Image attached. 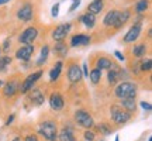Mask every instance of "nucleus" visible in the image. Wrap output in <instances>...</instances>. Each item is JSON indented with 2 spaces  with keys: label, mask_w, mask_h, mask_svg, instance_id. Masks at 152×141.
<instances>
[{
  "label": "nucleus",
  "mask_w": 152,
  "mask_h": 141,
  "mask_svg": "<svg viewBox=\"0 0 152 141\" xmlns=\"http://www.w3.org/2000/svg\"><path fill=\"white\" fill-rule=\"evenodd\" d=\"M14 17L21 24L33 23L37 17V7L33 0H20L14 10Z\"/></svg>",
  "instance_id": "nucleus-1"
},
{
  "label": "nucleus",
  "mask_w": 152,
  "mask_h": 141,
  "mask_svg": "<svg viewBox=\"0 0 152 141\" xmlns=\"http://www.w3.org/2000/svg\"><path fill=\"white\" fill-rule=\"evenodd\" d=\"M59 126L55 119H42L37 124V134L42 137L44 141H58Z\"/></svg>",
  "instance_id": "nucleus-2"
},
{
  "label": "nucleus",
  "mask_w": 152,
  "mask_h": 141,
  "mask_svg": "<svg viewBox=\"0 0 152 141\" xmlns=\"http://www.w3.org/2000/svg\"><path fill=\"white\" fill-rule=\"evenodd\" d=\"M138 96V83L134 81H120L115 86H113V98L117 100L130 99Z\"/></svg>",
  "instance_id": "nucleus-3"
},
{
  "label": "nucleus",
  "mask_w": 152,
  "mask_h": 141,
  "mask_svg": "<svg viewBox=\"0 0 152 141\" xmlns=\"http://www.w3.org/2000/svg\"><path fill=\"white\" fill-rule=\"evenodd\" d=\"M144 20H145V17L135 16L132 24H131L130 28L127 30V33L121 38V43L124 44V45H132L137 41H140L141 34H142V27H144Z\"/></svg>",
  "instance_id": "nucleus-4"
},
{
  "label": "nucleus",
  "mask_w": 152,
  "mask_h": 141,
  "mask_svg": "<svg viewBox=\"0 0 152 141\" xmlns=\"http://www.w3.org/2000/svg\"><path fill=\"white\" fill-rule=\"evenodd\" d=\"M66 79L72 86H77L82 83L83 75H82V69L79 65V59L72 58V59L66 61Z\"/></svg>",
  "instance_id": "nucleus-5"
},
{
  "label": "nucleus",
  "mask_w": 152,
  "mask_h": 141,
  "mask_svg": "<svg viewBox=\"0 0 152 141\" xmlns=\"http://www.w3.org/2000/svg\"><path fill=\"white\" fill-rule=\"evenodd\" d=\"M109 116L111 123L115 126H125L132 120V114L125 112L118 106V103H111L109 107Z\"/></svg>",
  "instance_id": "nucleus-6"
},
{
  "label": "nucleus",
  "mask_w": 152,
  "mask_h": 141,
  "mask_svg": "<svg viewBox=\"0 0 152 141\" xmlns=\"http://www.w3.org/2000/svg\"><path fill=\"white\" fill-rule=\"evenodd\" d=\"M73 121L76 126H79L83 130H90V129H94L96 126L92 113L86 109H76L73 112Z\"/></svg>",
  "instance_id": "nucleus-7"
},
{
  "label": "nucleus",
  "mask_w": 152,
  "mask_h": 141,
  "mask_svg": "<svg viewBox=\"0 0 152 141\" xmlns=\"http://www.w3.org/2000/svg\"><path fill=\"white\" fill-rule=\"evenodd\" d=\"M20 82H21V78L18 75H13L10 76L7 81H4V85H3V89H1V96L6 99V100H11L14 99L18 93V89H20Z\"/></svg>",
  "instance_id": "nucleus-8"
},
{
  "label": "nucleus",
  "mask_w": 152,
  "mask_h": 141,
  "mask_svg": "<svg viewBox=\"0 0 152 141\" xmlns=\"http://www.w3.org/2000/svg\"><path fill=\"white\" fill-rule=\"evenodd\" d=\"M72 28H73V23H72V21L56 24V26L51 30V33H49V38L52 40V43L66 41V38L71 35Z\"/></svg>",
  "instance_id": "nucleus-9"
},
{
  "label": "nucleus",
  "mask_w": 152,
  "mask_h": 141,
  "mask_svg": "<svg viewBox=\"0 0 152 141\" xmlns=\"http://www.w3.org/2000/svg\"><path fill=\"white\" fill-rule=\"evenodd\" d=\"M42 75H44L42 68H39V69H37V70H33L31 73H28V75L26 76L24 79H21V82H20V89H18V93H20V95H26L28 90H31L38 82L41 81Z\"/></svg>",
  "instance_id": "nucleus-10"
},
{
  "label": "nucleus",
  "mask_w": 152,
  "mask_h": 141,
  "mask_svg": "<svg viewBox=\"0 0 152 141\" xmlns=\"http://www.w3.org/2000/svg\"><path fill=\"white\" fill-rule=\"evenodd\" d=\"M118 10L117 7H111L104 13L103 18H102V27L100 30L103 31L106 35H113V28L114 24H115V20H117V16H118Z\"/></svg>",
  "instance_id": "nucleus-11"
},
{
  "label": "nucleus",
  "mask_w": 152,
  "mask_h": 141,
  "mask_svg": "<svg viewBox=\"0 0 152 141\" xmlns=\"http://www.w3.org/2000/svg\"><path fill=\"white\" fill-rule=\"evenodd\" d=\"M38 38H39V28L35 24H31V26L23 28L18 33L17 41H18V44H35Z\"/></svg>",
  "instance_id": "nucleus-12"
},
{
  "label": "nucleus",
  "mask_w": 152,
  "mask_h": 141,
  "mask_svg": "<svg viewBox=\"0 0 152 141\" xmlns=\"http://www.w3.org/2000/svg\"><path fill=\"white\" fill-rule=\"evenodd\" d=\"M90 65L93 68H97L100 70H109L114 64V58H111L109 54H104V52H96L92 55L90 58Z\"/></svg>",
  "instance_id": "nucleus-13"
},
{
  "label": "nucleus",
  "mask_w": 152,
  "mask_h": 141,
  "mask_svg": "<svg viewBox=\"0 0 152 141\" xmlns=\"http://www.w3.org/2000/svg\"><path fill=\"white\" fill-rule=\"evenodd\" d=\"M151 52L149 49V43L147 41H137L135 44H132L130 48L127 49L128 54V59H141L144 57H147V54Z\"/></svg>",
  "instance_id": "nucleus-14"
},
{
  "label": "nucleus",
  "mask_w": 152,
  "mask_h": 141,
  "mask_svg": "<svg viewBox=\"0 0 152 141\" xmlns=\"http://www.w3.org/2000/svg\"><path fill=\"white\" fill-rule=\"evenodd\" d=\"M35 54V44H20L14 51V58L20 62H30Z\"/></svg>",
  "instance_id": "nucleus-15"
},
{
  "label": "nucleus",
  "mask_w": 152,
  "mask_h": 141,
  "mask_svg": "<svg viewBox=\"0 0 152 141\" xmlns=\"http://www.w3.org/2000/svg\"><path fill=\"white\" fill-rule=\"evenodd\" d=\"M93 43V35L89 33H75L69 35V48H80V47H89Z\"/></svg>",
  "instance_id": "nucleus-16"
},
{
  "label": "nucleus",
  "mask_w": 152,
  "mask_h": 141,
  "mask_svg": "<svg viewBox=\"0 0 152 141\" xmlns=\"http://www.w3.org/2000/svg\"><path fill=\"white\" fill-rule=\"evenodd\" d=\"M132 16L134 14H132V9L131 7H123V9H120L118 16H117V20H115V24H114V28H113V34L118 33L121 28L125 27L131 21Z\"/></svg>",
  "instance_id": "nucleus-17"
},
{
  "label": "nucleus",
  "mask_w": 152,
  "mask_h": 141,
  "mask_svg": "<svg viewBox=\"0 0 152 141\" xmlns=\"http://www.w3.org/2000/svg\"><path fill=\"white\" fill-rule=\"evenodd\" d=\"M24 96H26L28 103L31 104V106H34V107H38V106L45 103V92L39 86H34Z\"/></svg>",
  "instance_id": "nucleus-18"
},
{
  "label": "nucleus",
  "mask_w": 152,
  "mask_h": 141,
  "mask_svg": "<svg viewBox=\"0 0 152 141\" xmlns=\"http://www.w3.org/2000/svg\"><path fill=\"white\" fill-rule=\"evenodd\" d=\"M48 104L52 112H62L66 106V102L59 90H52L48 96Z\"/></svg>",
  "instance_id": "nucleus-19"
},
{
  "label": "nucleus",
  "mask_w": 152,
  "mask_h": 141,
  "mask_svg": "<svg viewBox=\"0 0 152 141\" xmlns=\"http://www.w3.org/2000/svg\"><path fill=\"white\" fill-rule=\"evenodd\" d=\"M69 45L66 41H59V43H54L51 45V51H52V54L56 59H61L64 61L66 59V57L69 54Z\"/></svg>",
  "instance_id": "nucleus-20"
},
{
  "label": "nucleus",
  "mask_w": 152,
  "mask_h": 141,
  "mask_svg": "<svg viewBox=\"0 0 152 141\" xmlns=\"http://www.w3.org/2000/svg\"><path fill=\"white\" fill-rule=\"evenodd\" d=\"M76 23H80L86 30L92 31V30L96 28V24H97V16H94V14H92V13L85 11L83 14H80V16L76 18Z\"/></svg>",
  "instance_id": "nucleus-21"
},
{
  "label": "nucleus",
  "mask_w": 152,
  "mask_h": 141,
  "mask_svg": "<svg viewBox=\"0 0 152 141\" xmlns=\"http://www.w3.org/2000/svg\"><path fill=\"white\" fill-rule=\"evenodd\" d=\"M131 9H132V14L134 16L145 17L151 10V0H137Z\"/></svg>",
  "instance_id": "nucleus-22"
},
{
  "label": "nucleus",
  "mask_w": 152,
  "mask_h": 141,
  "mask_svg": "<svg viewBox=\"0 0 152 141\" xmlns=\"http://www.w3.org/2000/svg\"><path fill=\"white\" fill-rule=\"evenodd\" d=\"M62 70H64V61L58 59L56 62H54V65L51 66L48 70L49 83H55V82L59 81L61 75H62Z\"/></svg>",
  "instance_id": "nucleus-23"
},
{
  "label": "nucleus",
  "mask_w": 152,
  "mask_h": 141,
  "mask_svg": "<svg viewBox=\"0 0 152 141\" xmlns=\"http://www.w3.org/2000/svg\"><path fill=\"white\" fill-rule=\"evenodd\" d=\"M118 106L123 109V110L128 112L130 114H135L137 113V109H138V103H137V99L135 98L121 99V100H118Z\"/></svg>",
  "instance_id": "nucleus-24"
},
{
  "label": "nucleus",
  "mask_w": 152,
  "mask_h": 141,
  "mask_svg": "<svg viewBox=\"0 0 152 141\" xmlns=\"http://www.w3.org/2000/svg\"><path fill=\"white\" fill-rule=\"evenodd\" d=\"M104 7H106V0H92L86 7L87 13H92L94 16H99L104 11Z\"/></svg>",
  "instance_id": "nucleus-25"
},
{
  "label": "nucleus",
  "mask_w": 152,
  "mask_h": 141,
  "mask_svg": "<svg viewBox=\"0 0 152 141\" xmlns=\"http://www.w3.org/2000/svg\"><path fill=\"white\" fill-rule=\"evenodd\" d=\"M49 52H51V45L48 43H44L41 45V54H39V58H38L35 62H34V65L35 66H39V68H42L47 62H48V58H49Z\"/></svg>",
  "instance_id": "nucleus-26"
},
{
  "label": "nucleus",
  "mask_w": 152,
  "mask_h": 141,
  "mask_svg": "<svg viewBox=\"0 0 152 141\" xmlns=\"http://www.w3.org/2000/svg\"><path fill=\"white\" fill-rule=\"evenodd\" d=\"M58 141H76V134L71 126H64L58 133Z\"/></svg>",
  "instance_id": "nucleus-27"
},
{
  "label": "nucleus",
  "mask_w": 152,
  "mask_h": 141,
  "mask_svg": "<svg viewBox=\"0 0 152 141\" xmlns=\"http://www.w3.org/2000/svg\"><path fill=\"white\" fill-rule=\"evenodd\" d=\"M140 72H141V76L151 75V72H152L151 57H144V58H141V61H140Z\"/></svg>",
  "instance_id": "nucleus-28"
},
{
  "label": "nucleus",
  "mask_w": 152,
  "mask_h": 141,
  "mask_svg": "<svg viewBox=\"0 0 152 141\" xmlns=\"http://www.w3.org/2000/svg\"><path fill=\"white\" fill-rule=\"evenodd\" d=\"M90 83L93 86H97L102 83V79H103V70L97 69V68H92L90 72H89V78H87Z\"/></svg>",
  "instance_id": "nucleus-29"
},
{
  "label": "nucleus",
  "mask_w": 152,
  "mask_h": 141,
  "mask_svg": "<svg viewBox=\"0 0 152 141\" xmlns=\"http://www.w3.org/2000/svg\"><path fill=\"white\" fill-rule=\"evenodd\" d=\"M96 127V133H100L102 136H110L111 133L114 131V129L111 127V124L110 123H107V121H102V123H99L97 126H94Z\"/></svg>",
  "instance_id": "nucleus-30"
},
{
  "label": "nucleus",
  "mask_w": 152,
  "mask_h": 141,
  "mask_svg": "<svg viewBox=\"0 0 152 141\" xmlns=\"http://www.w3.org/2000/svg\"><path fill=\"white\" fill-rule=\"evenodd\" d=\"M13 64V57L9 54H4L0 57V73L7 72V68Z\"/></svg>",
  "instance_id": "nucleus-31"
},
{
  "label": "nucleus",
  "mask_w": 152,
  "mask_h": 141,
  "mask_svg": "<svg viewBox=\"0 0 152 141\" xmlns=\"http://www.w3.org/2000/svg\"><path fill=\"white\" fill-rule=\"evenodd\" d=\"M83 140L85 141H96V138H97V133L93 130V129H90V130H83Z\"/></svg>",
  "instance_id": "nucleus-32"
},
{
  "label": "nucleus",
  "mask_w": 152,
  "mask_h": 141,
  "mask_svg": "<svg viewBox=\"0 0 152 141\" xmlns=\"http://www.w3.org/2000/svg\"><path fill=\"white\" fill-rule=\"evenodd\" d=\"M0 47H1V52H4V54L10 52V49H11V38L7 37L4 41H3V44H0Z\"/></svg>",
  "instance_id": "nucleus-33"
},
{
  "label": "nucleus",
  "mask_w": 152,
  "mask_h": 141,
  "mask_svg": "<svg viewBox=\"0 0 152 141\" xmlns=\"http://www.w3.org/2000/svg\"><path fill=\"white\" fill-rule=\"evenodd\" d=\"M59 9H61V3H55V4L52 6V9H51V16L54 17V18H56V17L59 16Z\"/></svg>",
  "instance_id": "nucleus-34"
},
{
  "label": "nucleus",
  "mask_w": 152,
  "mask_h": 141,
  "mask_svg": "<svg viewBox=\"0 0 152 141\" xmlns=\"http://www.w3.org/2000/svg\"><path fill=\"white\" fill-rule=\"evenodd\" d=\"M82 3V0H72V4L71 7H69V10H68V13H73V11L77 10V7L80 6Z\"/></svg>",
  "instance_id": "nucleus-35"
},
{
  "label": "nucleus",
  "mask_w": 152,
  "mask_h": 141,
  "mask_svg": "<svg viewBox=\"0 0 152 141\" xmlns=\"http://www.w3.org/2000/svg\"><path fill=\"white\" fill-rule=\"evenodd\" d=\"M114 58H117V61H118V62H125V61H127L125 54H123L121 51H115V52H114Z\"/></svg>",
  "instance_id": "nucleus-36"
},
{
  "label": "nucleus",
  "mask_w": 152,
  "mask_h": 141,
  "mask_svg": "<svg viewBox=\"0 0 152 141\" xmlns=\"http://www.w3.org/2000/svg\"><path fill=\"white\" fill-rule=\"evenodd\" d=\"M82 69V75H83V78H89V64L87 62H83V65L80 66Z\"/></svg>",
  "instance_id": "nucleus-37"
},
{
  "label": "nucleus",
  "mask_w": 152,
  "mask_h": 141,
  "mask_svg": "<svg viewBox=\"0 0 152 141\" xmlns=\"http://www.w3.org/2000/svg\"><path fill=\"white\" fill-rule=\"evenodd\" d=\"M24 141H39L37 134H34V133H28L27 136L24 137Z\"/></svg>",
  "instance_id": "nucleus-38"
},
{
  "label": "nucleus",
  "mask_w": 152,
  "mask_h": 141,
  "mask_svg": "<svg viewBox=\"0 0 152 141\" xmlns=\"http://www.w3.org/2000/svg\"><path fill=\"white\" fill-rule=\"evenodd\" d=\"M14 119H16V114H14V113L9 114V117H7V120H6V123H4V127H9L10 124H13Z\"/></svg>",
  "instance_id": "nucleus-39"
},
{
  "label": "nucleus",
  "mask_w": 152,
  "mask_h": 141,
  "mask_svg": "<svg viewBox=\"0 0 152 141\" xmlns=\"http://www.w3.org/2000/svg\"><path fill=\"white\" fill-rule=\"evenodd\" d=\"M141 107L144 109V110H147V112H151L152 110V104L149 103V102H141Z\"/></svg>",
  "instance_id": "nucleus-40"
},
{
  "label": "nucleus",
  "mask_w": 152,
  "mask_h": 141,
  "mask_svg": "<svg viewBox=\"0 0 152 141\" xmlns=\"http://www.w3.org/2000/svg\"><path fill=\"white\" fill-rule=\"evenodd\" d=\"M10 141H23V138L20 136H16V137H13Z\"/></svg>",
  "instance_id": "nucleus-41"
},
{
  "label": "nucleus",
  "mask_w": 152,
  "mask_h": 141,
  "mask_svg": "<svg viewBox=\"0 0 152 141\" xmlns=\"http://www.w3.org/2000/svg\"><path fill=\"white\" fill-rule=\"evenodd\" d=\"M7 3H10V0H0V6H4Z\"/></svg>",
  "instance_id": "nucleus-42"
},
{
  "label": "nucleus",
  "mask_w": 152,
  "mask_h": 141,
  "mask_svg": "<svg viewBox=\"0 0 152 141\" xmlns=\"http://www.w3.org/2000/svg\"><path fill=\"white\" fill-rule=\"evenodd\" d=\"M3 85H4V81H3V79H0V87H3Z\"/></svg>",
  "instance_id": "nucleus-43"
},
{
  "label": "nucleus",
  "mask_w": 152,
  "mask_h": 141,
  "mask_svg": "<svg viewBox=\"0 0 152 141\" xmlns=\"http://www.w3.org/2000/svg\"><path fill=\"white\" fill-rule=\"evenodd\" d=\"M114 141H120V137L117 136V137H115V140H114Z\"/></svg>",
  "instance_id": "nucleus-44"
},
{
  "label": "nucleus",
  "mask_w": 152,
  "mask_h": 141,
  "mask_svg": "<svg viewBox=\"0 0 152 141\" xmlns=\"http://www.w3.org/2000/svg\"><path fill=\"white\" fill-rule=\"evenodd\" d=\"M0 57H1V47H0Z\"/></svg>",
  "instance_id": "nucleus-45"
},
{
  "label": "nucleus",
  "mask_w": 152,
  "mask_h": 141,
  "mask_svg": "<svg viewBox=\"0 0 152 141\" xmlns=\"http://www.w3.org/2000/svg\"><path fill=\"white\" fill-rule=\"evenodd\" d=\"M0 96H1V93H0Z\"/></svg>",
  "instance_id": "nucleus-46"
},
{
  "label": "nucleus",
  "mask_w": 152,
  "mask_h": 141,
  "mask_svg": "<svg viewBox=\"0 0 152 141\" xmlns=\"http://www.w3.org/2000/svg\"><path fill=\"white\" fill-rule=\"evenodd\" d=\"M82 141H85V140H82Z\"/></svg>",
  "instance_id": "nucleus-47"
},
{
  "label": "nucleus",
  "mask_w": 152,
  "mask_h": 141,
  "mask_svg": "<svg viewBox=\"0 0 152 141\" xmlns=\"http://www.w3.org/2000/svg\"><path fill=\"white\" fill-rule=\"evenodd\" d=\"M102 141H104V140H102Z\"/></svg>",
  "instance_id": "nucleus-48"
}]
</instances>
